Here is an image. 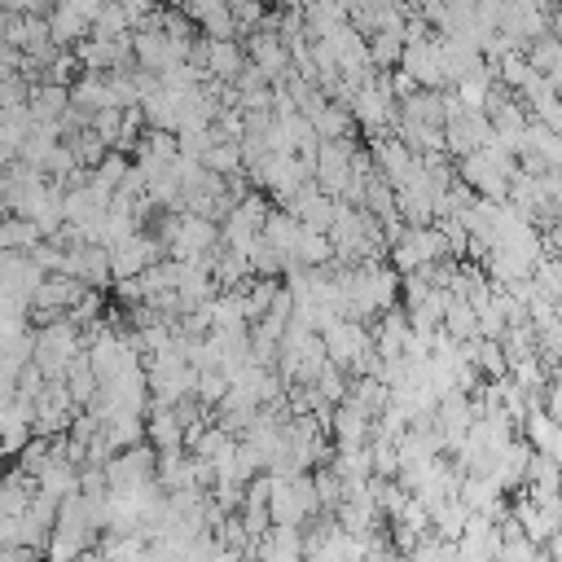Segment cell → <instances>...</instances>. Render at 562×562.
Instances as JSON below:
<instances>
[{"label": "cell", "instance_id": "4", "mask_svg": "<svg viewBox=\"0 0 562 562\" xmlns=\"http://www.w3.org/2000/svg\"><path fill=\"white\" fill-rule=\"evenodd\" d=\"M501 544H505V536L492 527V518L474 514L465 522L461 540H457V553H461V562H496L501 558Z\"/></svg>", "mask_w": 562, "mask_h": 562}, {"label": "cell", "instance_id": "10", "mask_svg": "<svg viewBox=\"0 0 562 562\" xmlns=\"http://www.w3.org/2000/svg\"><path fill=\"white\" fill-rule=\"evenodd\" d=\"M329 342L338 347V360H351V356L360 351V338H356V329H347V325H342V329H334V334H329Z\"/></svg>", "mask_w": 562, "mask_h": 562}, {"label": "cell", "instance_id": "3", "mask_svg": "<svg viewBox=\"0 0 562 562\" xmlns=\"http://www.w3.org/2000/svg\"><path fill=\"white\" fill-rule=\"evenodd\" d=\"M154 483H158V465L140 448H132V452H123V457H114L105 465V487L119 492V496H136V492H145Z\"/></svg>", "mask_w": 562, "mask_h": 562}, {"label": "cell", "instance_id": "11", "mask_svg": "<svg viewBox=\"0 0 562 562\" xmlns=\"http://www.w3.org/2000/svg\"><path fill=\"white\" fill-rule=\"evenodd\" d=\"M544 549H549V553H544L549 562H562V531H558V536H553V540H549Z\"/></svg>", "mask_w": 562, "mask_h": 562}, {"label": "cell", "instance_id": "6", "mask_svg": "<svg viewBox=\"0 0 562 562\" xmlns=\"http://www.w3.org/2000/svg\"><path fill=\"white\" fill-rule=\"evenodd\" d=\"M31 501H35V479H31V474H22V470L0 474V518L26 514Z\"/></svg>", "mask_w": 562, "mask_h": 562}, {"label": "cell", "instance_id": "8", "mask_svg": "<svg viewBox=\"0 0 562 562\" xmlns=\"http://www.w3.org/2000/svg\"><path fill=\"white\" fill-rule=\"evenodd\" d=\"M430 255H435V237H430V233L408 237V241H404V250H400V259H404V263H417V259H430Z\"/></svg>", "mask_w": 562, "mask_h": 562}, {"label": "cell", "instance_id": "1", "mask_svg": "<svg viewBox=\"0 0 562 562\" xmlns=\"http://www.w3.org/2000/svg\"><path fill=\"white\" fill-rule=\"evenodd\" d=\"M321 505L316 483L303 474H272L268 479V518L272 527H299Z\"/></svg>", "mask_w": 562, "mask_h": 562}, {"label": "cell", "instance_id": "9", "mask_svg": "<svg viewBox=\"0 0 562 562\" xmlns=\"http://www.w3.org/2000/svg\"><path fill=\"white\" fill-rule=\"evenodd\" d=\"M154 439H158L167 452H171V448H180V426H176V417H167V413H162V417H154Z\"/></svg>", "mask_w": 562, "mask_h": 562}, {"label": "cell", "instance_id": "5", "mask_svg": "<svg viewBox=\"0 0 562 562\" xmlns=\"http://www.w3.org/2000/svg\"><path fill=\"white\" fill-rule=\"evenodd\" d=\"M255 562H307V540L299 527H268L255 540Z\"/></svg>", "mask_w": 562, "mask_h": 562}, {"label": "cell", "instance_id": "12", "mask_svg": "<svg viewBox=\"0 0 562 562\" xmlns=\"http://www.w3.org/2000/svg\"><path fill=\"white\" fill-rule=\"evenodd\" d=\"M75 562H105L101 553H83V558H75Z\"/></svg>", "mask_w": 562, "mask_h": 562}, {"label": "cell", "instance_id": "2", "mask_svg": "<svg viewBox=\"0 0 562 562\" xmlns=\"http://www.w3.org/2000/svg\"><path fill=\"white\" fill-rule=\"evenodd\" d=\"M31 360H35V369H40L44 378L66 373L70 360H75V325H70V321H48V325L35 334Z\"/></svg>", "mask_w": 562, "mask_h": 562}, {"label": "cell", "instance_id": "7", "mask_svg": "<svg viewBox=\"0 0 562 562\" xmlns=\"http://www.w3.org/2000/svg\"><path fill=\"white\" fill-rule=\"evenodd\" d=\"M496 562H549V558H544L522 531H509L505 544H501V558H496Z\"/></svg>", "mask_w": 562, "mask_h": 562}]
</instances>
